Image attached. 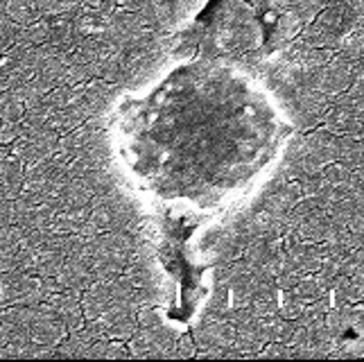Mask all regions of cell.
Listing matches in <instances>:
<instances>
[{"label":"cell","instance_id":"obj_6","mask_svg":"<svg viewBox=\"0 0 364 362\" xmlns=\"http://www.w3.org/2000/svg\"><path fill=\"white\" fill-rule=\"evenodd\" d=\"M193 340L197 344V351H206V348H229L235 342V329L229 319H215L206 317L195 326Z\"/></svg>","mask_w":364,"mask_h":362},{"label":"cell","instance_id":"obj_10","mask_svg":"<svg viewBox=\"0 0 364 362\" xmlns=\"http://www.w3.org/2000/svg\"><path fill=\"white\" fill-rule=\"evenodd\" d=\"M306 302L294 290H281L279 294V315L285 319H299L304 313Z\"/></svg>","mask_w":364,"mask_h":362},{"label":"cell","instance_id":"obj_8","mask_svg":"<svg viewBox=\"0 0 364 362\" xmlns=\"http://www.w3.org/2000/svg\"><path fill=\"white\" fill-rule=\"evenodd\" d=\"M362 120H358V116L353 114V109L340 105V102H331L328 111L321 118V127L328 129L335 136H348L355 134L360 129Z\"/></svg>","mask_w":364,"mask_h":362},{"label":"cell","instance_id":"obj_3","mask_svg":"<svg viewBox=\"0 0 364 362\" xmlns=\"http://www.w3.org/2000/svg\"><path fill=\"white\" fill-rule=\"evenodd\" d=\"M177 338H179L177 331L163 321L159 326H149V329L138 326L136 333L127 340V346L132 351V358L138 360H170L172 346L177 342Z\"/></svg>","mask_w":364,"mask_h":362},{"label":"cell","instance_id":"obj_5","mask_svg":"<svg viewBox=\"0 0 364 362\" xmlns=\"http://www.w3.org/2000/svg\"><path fill=\"white\" fill-rule=\"evenodd\" d=\"M138 306L132 299H118L111 304L97 319L102 321V326L109 335V340H120L127 342L138 329V317H136Z\"/></svg>","mask_w":364,"mask_h":362},{"label":"cell","instance_id":"obj_11","mask_svg":"<svg viewBox=\"0 0 364 362\" xmlns=\"http://www.w3.org/2000/svg\"><path fill=\"white\" fill-rule=\"evenodd\" d=\"M188 358H197V344L191 333H183L174 342L170 360H188Z\"/></svg>","mask_w":364,"mask_h":362},{"label":"cell","instance_id":"obj_2","mask_svg":"<svg viewBox=\"0 0 364 362\" xmlns=\"http://www.w3.org/2000/svg\"><path fill=\"white\" fill-rule=\"evenodd\" d=\"M91 218L97 231H127L136 233L141 224V213L136 204L122 191L91 199Z\"/></svg>","mask_w":364,"mask_h":362},{"label":"cell","instance_id":"obj_9","mask_svg":"<svg viewBox=\"0 0 364 362\" xmlns=\"http://www.w3.org/2000/svg\"><path fill=\"white\" fill-rule=\"evenodd\" d=\"M25 114V102L16 91L0 95V120L3 122H21Z\"/></svg>","mask_w":364,"mask_h":362},{"label":"cell","instance_id":"obj_1","mask_svg":"<svg viewBox=\"0 0 364 362\" xmlns=\"http://www.w3.org/2000/svg\"><path fill=\"white\" fill-rule=\"evenodd\" d=\"M138 240L127 231H100L86 238L84 258L89 263L95 281L118 277L136 256Z\"/></svg>","mask_w":364,"mask_h":362},{"label":"cell","instance_id":"obj_4","mask_svg":"<svg viewBox=\"0 0 364 362\" xmlns=\"http://www.w3.org/2000/svg\"><path fill=\"white\" fill-rule=\"evenodd\" d=\"M358 70H360V66L355 61H350L344 55L337 53V55H333L328 64L321 66L315 73V78H312V89H317L333 102L337 95H342L348 89Z\"/></svg>","mask_w":364,"mask_h":362},{"label":"cell","instance_id":"obj_7","mask_svg":"<svg viewBox=\"0 0 364 362\" xmlns=\"http://www.w3.org/2000/svg\"><path fill=\"white\" fill-rule=\"evenodd\" d=\"M283 260L290 267H294L299 274H312L321 267V260H323V254H321V245L319 243H292V245H285L283 247Z\"/></svg>","mask_w":364,"mask_h":362},{"label":"cell","instance_id":"obj_12","mask_svg":"<svg viewBox=\"0 0 364 362\" xmlns=\"http://www.w3.org/2000/svg\"><path fill=\"white\" fill-rule=\"evenodd\" d=\"M358 247H360V249H364V233H360V235H358Z\"/></svg>","mask_w":364,"mask_h":362}]
</instances>
